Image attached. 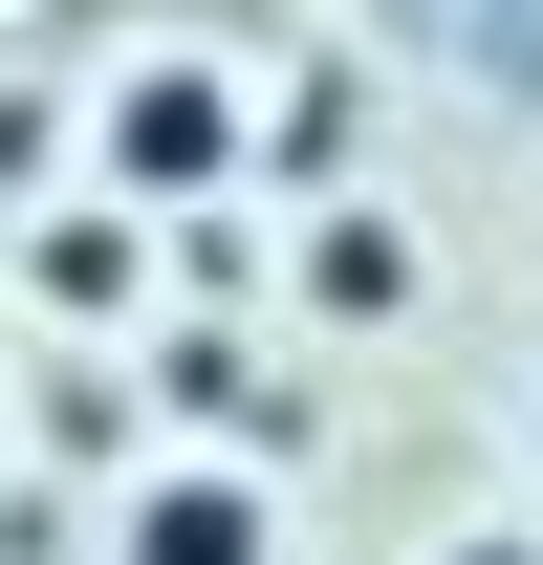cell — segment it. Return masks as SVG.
I'll list each match as a JSON object with an SVG mask.
<instances>
[{
    "label": "cell",
    "instance_id": "1",
    "mask_svg": "<svg viewBox=\"0 0 543 565\" xmlns=\"http://www.w3.org/2000/svg\"><path fill=\"white\" fill-rule=\"evenodd\" d=\"M109 174H131V196H217V174H239V87H217V66H131Z\"/></svg>",
    "mask_w": 543,
    "mask_h": 565
},
{
    "label": "cell",
    "instance_id": "2",
    "mask_svg": "<svg viewBox=\"0 0 543 565\" xmlns=\"http://www.w3.org/2000/svg\"><path fill=\"white\" fill-rule=\"evenodd\" d=\"M131 565H262V479H152L131 500Z\"/></svg>",
    "mask_w": 543,
    "mask_h": 565
},
{
    "label": "cell",
    "instance_id": "3",
    "mask_svg": "<svg viewBox=\"0 0 543 565\" xmlns=\"http://www.w3.org/2000/svg\"><path fill=\"white\" fill-rule=\"evenodd\" d=\"M305 305H348V327L413 305V239H392V217H327V239H305Z\"/></svg>",
    "mask_w": 543,
    "mask_h": 565
},
{
    "label": "cell",
    "instance_id": "4",
    "mask_svg": "<svg viewBox=\"0 0 543 565\" xmlns=\"http://www.w3.org/2000/svg\"><path fill=\"white\" fill-rule=\"evenodd\" d=\"M457 565H543V544H457Z\"/></svg>",
    "mask_w": 543,
    "mask_h": 565
}]
</instances>
